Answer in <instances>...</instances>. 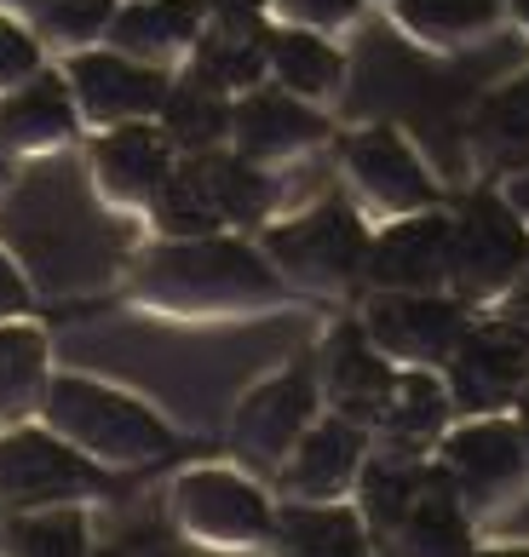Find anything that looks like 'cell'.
<instances>
[{"instance_id":"cell-1","label":"cell","mask_w":529,"mask_h":557,"mask_svg":"<svg viewBox=\"0 0 529 557\" xmlns=\"http://www.w3.org/2000/svg\"><path fill=\"white\" fill-rule=\"evenodd\" d=\"M127 299L168 322H242L294 305V287L264 259L259 236H156L127 271Z\"/></svg>"},{"instance_id":"cell-2","label":"cell","mask_w":529,"mask_h":557,"mask_svg":"<svg viewBox=\"0 0 529 557\" xmlns=\"http://www.w3.org/2000/svg\"><path fill=\"white\" fill-rule=\"evenodd\" d=\"M40 420L104 471H145L179 454V431L145 397L93 374H52Z\"/></svg>"},{"instance_id":"cell-3","label":"cell","mask_w":529,"mask_h":557,"mask_svg":"<svg viewBox=\"0 0 529 557\" xmlns=\"http://www.w3.org/2000/svg\"><path fill=\"white\" fill-rule=\"evenodd\" d=\"M369 236L374 224L352 196H317L294 213H276L259 231V247L294 299H352L369 264Z\"/></svg>"},{"instance_id":"cell-4","label":"cell","mask_w":529,"mask_h":557,"mask_svg":"<svg viewBox=\"0 0 529 557\" xmlns=\"http://www.w3.org/2000/svg\"><path fill=\"white\" fill-rule=\"evenodd\" d=\"M168 506H173V529L201 552H225V557L271 552L276 500L236 460L231 466H185L168 488Z\"/></svg>"},{"instance_id":"cell-5","label":"cell","mask_w":529,"mask_h":557,"mask_svg":"<svg viewBox=\"0 0 529 557\" xmlns=\"http://www.w3.org/2000/svg\"><path fill=\"white\" fill-rule=\"evenodd\" d=\"M322 414V380H317V357L282 362L276 374H264L248 385L231 408V454L242 471H254L259 483H271L282 460L294 454V443L311 431Z\"/></svg>"},{"instance_id":"cell-6","label":"cell","mask_w":529,"mask_h":557,"mask_svg":"<svg viewBox=\"0 0 529 557\" xmlns=\"http://www.w3.org/2000/svg\"><path fill=\"white\" fill-rule=\"evenodd\" d=\"M455 231H450V294L472 311L490 305L529 271V224L506 208V196L495 184H483L460 201Z\"/></svg>"},{"instance_id":"cell-7","label":"cell","mask_w":529,"mask_h":557,"mask_svg":"<svg viewBox=\"0 0 529 557\" xmlns=\"http://www.w3.org/2000/svg\"><path fill=\"white\" fill-rule=\"evenodd\" d=\"M340 178H345V196L369 213V224L443 208L432 168H426V156L415 150V138L397 121H369V127L345 133L340 138Z\"/></svg>"},{"instance_id":"cell-8","label":"cell","mask_w":529,"mask_h":557,"mask_svg":"<svg viewBox=\"0 0 529 557\" xmlns=\"http://www.w3.org/2000/svg\"><path fill=\"white\" fill-rule=\"evenodd\" d=\"M432 466L443 471V483L455 488V500L472 511V523L483 529L495 511L529 483V454L513 414H466L443 431V443L432 448Z\"/></svg>"},{"instance_id":"cell-9","label":"cell","mask_w":529,"mask_h":557,"mask_svg":"<svg viewBox=\"0 0 529 557\" xmlns=\"http://www.w3.org/2000/svg\"><path fill=\"white\" fill-rule=\"evenodd\" d=\"M115 471L93 466L81 448H70L47 420L0 431V506L29 511V506H93L110 494Z\"/></svg>"},{"instance_id":"cell-10","label":"cell","mask_w":529,"mask_h":557,"mask_svg":"<svg viewBox=\"0 0 529 557\" xmlns=\"http://www.w3.org/2000/svg\"><path fill=\"white\" fill-rule=\"evenodd\" d=\"M357 322L392 368H443L472 327V305L455 294H362Z\"/></svg>"},{"instance_id":"cell-11","label":"cell","mask_w":529,"mask_h":557,"mask_svg":"<svg viewBox=\"0 0 529 557\" xmlns=\"http://www.w3.org/2000/svg\"><path fill=\"white\" fill-rule=\"evenodd\" d=\"M58 70H64V81H70L81 127L87 133L127 127V121H156L161 104H168V87H173V70H156V64H145V58L115 52L110 40L64 52Z\"/></svg>"},{"instance_id":"cell-12","label":"cell","mask_w":529,"mask_h":557,"mask_svg":"<svg viewBox=\"0 0 529 557\" xmlns=\"http://www.w3.org/2000/svg\"><path fill=\"white\" fill-rule=\"evenodd\" d=\"M173 168L179 150L156 121H127V127H104L87 138V184L121 219H145Z\"/></svg>"},{"instance_id":"cell-13","label":"cell","mask_w":529,"mask_h":557,"mask_svg":"<svg viewBox=\"0 0 529 557\" xmlns=\"http://www.w3.org/2000/svg\"><path fill=\"white\" fill-rule=\"evenodd\" d=\"M450 208H426L374 224L362 294H450Z\"/></svg>"},{"instance_id":"cell-14","label":"cell","mask_w":529,"mask_h":557,"mask_svg":"<svg viewBox=\"0 0 529 557\" xmlns=\"http://www.w3.org/2000/svg\"><path fill=\"white\" fill-rule=\"evenodd\" d=\"M334 138V121L322 104H305V98L259 81L242 98H231V150L259 161V168H288V161L317 156L322 144Z\"/></svg>"},{"instance_id":"cell-15","label":"cell","mask_w":529,"mask_h":557,"mask_svg":"<svg viewBox=\"0 0 529 557\" xmlns=\"http://www.w3.org/2000/svg\"><path fill=\"white\" fill-rule=\"evenodd\" d=\"M443 385H450L455 420L466 414H513L518 391L529 385V345L513 339L495 317H472L466 339L455 345V357L438 368Z\"/></svg>"},{"instance_id":"cell-16","label":"cell","mask_w":529,"mask_h":557,"mask_svg":"<svg viewBox=\"0 0 529 557\" xmlns=\"http://www.w3.org/2000/svg\"><path fill=\"white\" fill-rule=\"evenodd\" d=\"M369 454H374L369 425L322 408V414L311 420V431L294 443V454L282 460L271 488H276V500H352Z\"/></svg>"},{"instance_id":"cell-17","label":"cell","mask_w":529,"mask_h":557,"mask_svg":"<svg viewBox=\"0 0 529 557\" xmlns=\"http://www.w3.org/2000/svg\"><path fill=\"white\" fill-rule=\"evenodd\" d=\"M87 133L75 110V92L58 64H47L40 75H29L24 87L0 92V144L17 161H40V156H64L70 144Z\"/></svg>"},{"instance_id":"cell-18","label":"cell","mask_w":529,"mask_h":557,"mask_svg":"<svg viewBox=\"0 0 529 557\" xmlns=\"http://www.w3.org/2000/svg\"><path fill=\"white\" fill-rule=\"evenodd\" d=\"M317 380H322V408H334V414L374 431L385 397H392L397 368L369 345L357 317H345L340 327H329V339L317 350Z\"/></svg>"},{"instance_id":"cell-19","label":"cell","mask_w":529,"mask_h":557,"mask_svg":"<svg viewBox=\"0 0 529 557\" xmlns=\"http://www.w3.org/2000/svg\"><path fill=\"white\" fill-rule=\"evenodd\" d=\"M455 425V403L438 368H397L392 397H385L374 420V448L385 454H409V460H432V448L443 443V431Z\"/></svg>"},{"instance_id":"cell-20","label":"cell","mask_w":529,"mask_h":557,"mask_svg":"<svg viewBox=\"0 0 529 557\" xmlns=\"http://www.w3.org/2000/svg\"><path fill=\"white\" fill-rule=\"evenodd\" d=\"M208 29L201 0H121L104 40L127 58H145L156 70H185L190 47Z\"/></svg>"},{"instance_id":"cell-21","label":"cell","mask_w":529,"mask_h":557,"mask_svg":"<svg viewBox=\"0 0 529 557\" xmlns=\"http://www.w3.org/2000/svg\"><path fill=\"white\" fill-rule=\"evenodd\" d=\"M478 546H483V534L472 523V511L455 500V488L443 483L438 466L409 500V511L392 523V534L380 541L385 557H478Z\"/></svg>"},{"instance_id":"cell-22","label":"cell","mask_w":529,"mask_h":557,"mask_svg":"<svg viewBox=\"0 0 529 557\" xmlns=\"http://www.w3.org/2000/svg\"><path fill=\"white\" fill-rule=\"evenodd\" d=\"M271 557H380L352 500H276Z\"/></svg>"},{"instance_id":"cell-23","label":"cell","mask_w":529,"mask_h":557,"mask_svg":"<svg viewBox=\"0 0 529 557\" xmlns=\"http://www.w3.org/2000/svg\"><path fill=\"white\" fill-rule=\"evenodd\" d=\"M345 75H352V58H345L334 35H311L288 24H271V35H264V81L305 98V104L329 110L345 92Z\"/></svg>"},{"instance_id":"cell-24","label":"cell","mask_w":529,"mask_h":557,"mask_svg":"<svg viewBox=\"0 0 529 557\" xmlns=\"http://www.w3.org/2000/svg\"><path fill=\"white\" fill-rule=\"evenodd\" d=\"M385 12L420 52H466L506 24V0H385Z\"/></svg>"},{"instance_id":"cell-25","label":"cell","mask_w":529,"mask_h":557,"mask_svg":"<svg viewBox=\"0 0 529 557\" xmlns=\"http://www.w3.org/2000/svg\"><path fill=\"white\" fill-rule=\"evenodd\" d=\"M52 374L58 368H52L47 327L29 322V317L0 322V431L40 420V403H47Z\"/></svg>"},{"instance_id":"cell-26","label":"cell","mask_w":529,"mask_h":557,"mask_svg":"<svg viewBox=\"0 0 529 557\" xmlns=\"http://www.w3.org/2000/svg\"><path fill=\"white\" fill-rule=\"evenodd\" d=\"M196 161H201V173H208V190H213V208L225 219V231H264V224L282 213L276 168H259V161L236 156L231 144L201 150Z\"/></svg>"},{"instance_id":"cell-27","label":"cell","mask_w":529,"mask_h":557,"mask_svg":"<svg viewBox=\"0 0 529 557\" xmlns=\"http://www.w3.org/2000/svg\"><path fill=\"white\" fill-rule=\"evenodd\" d=\"M264 35H271V17H242V24L208 17V29H201V40L185 58V75L208 81L225 98H242L264 81Z\"/></svg>"},{"instance_id":"cell-28","label":"cell","mask_w":529,"mask_h":557,"mask_svg":"<svg viewBox=\"0 0 529 557\" xmlns=\"http://www.w3.org/2000/svg\"><path fill=\"white\" fill-rule=\"evenodd\" d=\"M466 138H472L478 161L495 178L524 168V161H529V70L506 75L501 87H490L478 98L472 121H466Z\"/></svg>"},{"instance_id":"cell-29","label":"cell","mask_w":529,"mask_h":557,"mask_svg":"<svg viewBox=\"0 0 529 557\" xmlns=\"http://www.w3.org/2000/svg\"><path fill=\"white\" fill-rule=\"evenodd\" d=\"M156 127L173 138L179 156L219 150V144H231V98L208 87V81L173 70V87H168V104H161Z\"/></svg>"},{"instance_id":"cell-30","label":"cell","mask_w":529,"mask_h":557,"mask_svg":"<svg viewBox=\"0 0 529 557\" xmlns=\"http://www.w3.org/2000/svg\"><path fill=\"white\" fill-rule=\"evenodd\" d=\"M0 557H93V518H87V506L7 511Z\"/></svg>"},{"instance_id":"cell-31","label":"cell","mask_w":529,"mask_h":557,"mask_svg":"<svg viewBox=\"0 0 529 557\" xmlns=\"http://www.w3.org/2000/svg\"><path fill=\"white\" fill-rule=\"evenodd\" d=\"M145 224L156 236H213V231H225V219L213 208V190H208V173H201L196 156H179V168L168 173L161 196L150 201Z\"/></svg>"},{"instance_id":"cell-32","label":"cell","mask_w":529,"mask_h":557,"mask_svg":"<svg viewBox=\"0 0 529 557\" xmlns=\"http://www.w3.org/2000/svg\"><path fill=\"white\" fill-rule=\"evenodd\" d=\"M115 7L121 0H40L35 29H40V40H52V47L81 52V47H98V40H104Z\"/></svg>"},{"instance_id":"cell-33","label":"cell","mask_w":529,"mask_h":557,"mask_svg":"<svg viewBox=\"0 0 529 557\" xmlns=\"http://www.w3.org/2000/svg\"><path fill=\"white\" fill-rule=\"evenodd\" d=\"M40 70H47V40H40V29L24 24L17 12H0V92L24 87Z\"/></svg>"},{"instance_id":"cell-34","label":"cell","mask_w":529,"mask_h":557,"mask_svg":"<svg viewBox=\"0 0 529 557\" xmlns=\"http://www.w3.org/2000/svg\"><path fill=\"white\" fill-rule=\"evenodd\" d=\"M369 0H271V24L311 29V35H345L362 24Z\"/></svg>"},{"instance_id":"cell-35","label":"cell","mask_w":529,"mask_h":557,"mask_svg":"<svg viewBox=\"0 0 529 557\" xmlns=\"http://www.w3.org/2000/svg\"><path fill=\"white\" fill-rule=\"evenodd\" d=\"M17 317H35V282L12 247L0 242V322H17Z\"/></svg>"},{"instance_id":"cell-36","label":"cell","mask_w":529,"mask_h":557,"mask_svg":"<svg viewBox=\"0 0 529 557\" xmlns=\"http://www.w3.org/2000/svg\"><path fill=\"white\" fill-rule=\"evenodd\" d=\"M478 534H483V541H518V546H529V483H524Z\"/></svg>"},{"instance_id":"cell-37","label":"cell","mask_w":529,"mask_h":557,"mask_svg":"<svg viewBox=\"0 0 529 557\" xmlns=\"http://www.w3.org/2000/svg\"><path fill=\"white\" fill-rule=\"evenodd\" d=\"M490 317L506 327V334H513V339H524L529 345V271L513 282V287H506V294L490 305Z\"/></svg>"},{"instance_id":"cell-38","label":"cell","mask_w":529,"mask_h":557,"mask_svg":"<svg viewBox=\"0 0 529 557\" xmlns=\"http://www.w3.org/2000/svg\"><path fill=\"white\" fill-rule=\"evenodd\" d=\"M201 12L219 24H242V17H271V0H201Z\"/></svg>"},{"instance_id":"cell-39","label":"cell","mask_w":529,"mask_h":557,"mask_svg":"<svg viewBox=\"0 0 529 557\" xmlns=\"http://www.w3.org/2000/svg\"><path fill=\"white\" fill-rule=\"evenodd\" d=\"M495 190L506 196V208H513V213L529 224V161H524V168H513V173H501Z\"/></svg>"},{"instance_id":"cell-40","label":"cell","mask_w":529,"mask_h":557,"mask_svg":"<svg viewBox=\"0 0 529 557\" xmlns=\"http://www.w3.org/2000/svg\"><path fill=\"white\" fill-rule=\"evenodd\" d=\"M513 425H518V437H524V454H529V385L518 391V403H513Z\"/></svg>"},{"instance_id":"cell-41","label":"cell","mask_w":529,"mask_h":557,"mask_svg":"<svg viewBox=\"0 0 529 557\" xmlns=\"http://www.w3.org/2000/svg\"><path fill=\"white\" fill-rule=\"evenodd\" d=\"M12 184H17V156L7 150V144H0V196H7Z\"/></svg>"},{"instance_id":"cell-42","label":"cell","mask_w":529,"mask_h":557,"mask_svg":"<svg viewBox=\"0 0 529 557\" xmlns=\"http://www.w3.org/2000/svg\"><path fill=\"white\" fill-rule=\"evenodd\" d=\"M478 557H529V546H518V541H490V546H478Z\"/></svg>"},{"instance_id":"cell-43","label":"cell","mask_w":529,"mask_h":557,"mask_svg":"<svg viewBox=\"0 0 529 557\" xmlns=\"http://www.w3.org/2000/svg\"><path fill=\"white\" fill-rule=\"evenodd\" d=\"M506 24H518L529 35V0H506Z\"/></svg>"},{"instance_id":"cell-44","label":"cell","mask_w":529,"mask_h":557,"mask_svg":"<svg viewBox=\"0 0 529 557\" xmlns=\"http://www.w3.org/2000/svg\"><path fill=\"white\" fill-rule=\"evenodd\" d=\"M0 534H7V506H0Z\"/></svg>"}]
</instances>
